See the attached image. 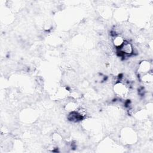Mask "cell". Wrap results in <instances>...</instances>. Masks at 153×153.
I'll use <instances>...</instances> for the list:
<instances>
[{
  "label": "cell",
  "mask_w": 153,
  "mask_h": 153,
  "mask_svg": "<svg viewBox=\"0 0 153 153\" xmlns=\"http://www.w3.org/2000/svg\"><path fill=\"white\" fill-rule=\"evenodd\" d=\"M114 90L115 94L121 97H125L128 93V88L126 84L120 81L115 82L114 87Z\"/></svg>",
  "instance_id": "cell-1"
},
{
  "label": "cell",
  "mask_w": 153,
  "mask_h": 153,
  "mask_svg": "<svg viewBox=\"0 0 153 153\" xmlns=\"http://www.w3.org/2000/svg\"><path fill=\"white\" fill-rule=\"evenodd\" d=\"M120 54L121 56H130L134 53V48L133 45L128 41H125L121 47L118 49Z\"/></svg>",
  "instance_id": "cell-2"
},
{
  "label": "cell",
  "mask_w": 153,
  "mask_h": 153,
  "mask_svg": "<svg viewBox=\"0 0 153 153\" xmlns=\"http://www.w3.org/2000/svg\"><path fill=\"white\" fill-rule=\"evenodd\" d=\"M151 70V64L148 60H143L139 63L137 68L138 72L141 74L149 72Z\"/></svg>",
  "instance_id": "cell-3"
},
{
  "label": "cell",
  "mask_w": 153,
  "mask_h": 153,
  "mask_svg": "<svg viewBox=\"0 0 153 153\" xmlns=\"http://www.w3.org/2000/svg\"><path fill=\"white\" fill-rule=\"evenodd\" d=\"M152 73L151 71L147 72L146 74H141L140 75V80L146 84H149L152 83L153 77H152Z\"/></svg>",
  "instance_id": "cell-4"
},
{
  "label": "cell",
  "mask_w": 153,
  "mask_h": 153,
  "mask_svg": "<svg viewBox=\"0 0 153 153\" xmlns=\"http://www.w3.org/2000/svg\"><path fill=\"white\" fill-rule=\"evenodd\" d=\"M124 41L125 40L123 38V37H122L120 35H115L112 40L114 47L118 49H119L121 47Z\"/></svg>",
  "instance_id": "cell-5"
}]
</instances>
